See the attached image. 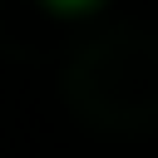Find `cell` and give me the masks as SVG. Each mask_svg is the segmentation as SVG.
<instances>
[{
  "mask_svg": "<svg viewBox=\"0 0 158 158\" xmlns=\"http://www.w3.org/2000/svg\"><path fill=\"white\" fill-rule=\"evenodd\" d=\"M64 5H74V0H64Z\"/></svg>",
  "mask_w": 158,
  "mask_h": 158,
  "instance_id": "cell-1",
  "label": "cell"
}]
</instances>
